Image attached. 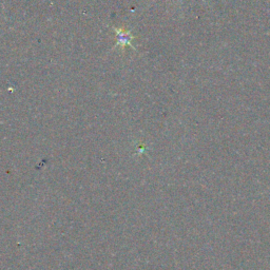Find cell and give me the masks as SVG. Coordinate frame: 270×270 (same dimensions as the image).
<instances>
[{"label":"cell","mask_w":270,"mask_h":270,"mask_svg":"<svg viewBox=\"0 0 270 270\" xmlns=\"http://www.w3.org/2000/svg\"><path fill=\"white\" fill-rule=\"evenodd\" d=\"M113 30L116 33V38H117V43L115 45L116 47H120L121 50H124L126 46L131 47L133 50H135V48L132 46V40L135 38L133 35H131V31L126 30L125 28H113Z\"/></svg>","instance_id":"1"}]
</instances>
